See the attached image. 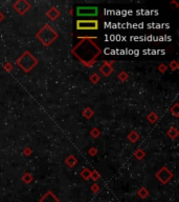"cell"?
Segmentation results:
<instances>
[{"mask_svg":"<svg viewBox=\"0 0 179 202\" xmlns=\"http://www.w3.org/2000/svg\"><path fill=\"white\" fill-rule=\"evenodd\" d=\"M73 53L83 62L89 63L91 60H93V58H95L100 54V48L91 41L85 40L74 48Z\"/></svg>","mask_w":179,"mask_h":202,"instance_id":"1","label":"cell"},{"mask_svg":"<svg viewBox=\"0 0 179 202\" xmlns=\"http://www.w3.org/2000/svg\"><path fill=\"white\" fill-rule=\"evenodd\" d=\"M57 37H58V34H57V32L49 24H45L40 30L39 33L37 34V38L44 45L52 44L57 39Z\"/></svg>","mask_w":179,"mask_h":202,"instance_id":"2","label":"cell"},{"mask_svg":"<svg viewBox=\"0 0 179 202\" xmlns=\"http://www.w3.org/2000/svg\"><path fill=\"white\" fill-rule=\"evenodd\" d=\"M38 63L37 59L31 56V53L25 52L20 58L17 60V64L20 65V67L25 72H29L33 70V67Z\"/></svg>","mask_w":179,"mask_h":202,"instance_id":"3","label":"cell"},{"mask_svg":"<svg viewBox=\"0 0 179 202\" xmlns=\"http://www.w3.org/2000/svg\"><path fill=\"white\" fill-rule=\"evenodd\" d=\"M99 14V8L95 6H79L76 15L79 17H95Z\"/></svg>","mask_w":179,"mask_h":202,"instance_id":"4","label":"cell"},{"mask_svg":"<svg viewBox=\"0 0 179 202\" xmlns=\"http://www.w3.org/2000/svg\"><path fill=\"white\" fill-rule=\"evenodd\" d=\"M76 29L78 30H97L99 29V22L97 20H79L76 22Z\"/></svg>","mask_w":179,"mask_h":202,"instance_id":"5","label":"cell"},{"mask_svg":"<svg viewBox=\"0 0 179 202\" xmlns=\"http://www.w3.org/2000/svg\"><path fill=\"white\" fill-rule=\"evenodd\" d=\"M156 177L159 181L161 182L163 184H166L171 180V178L173 177V174L167 169V167H163L158 173L156 174Z\"/></svg>","mask_w":179,"mask_h":202,"instance_id":"6","label":"cell"},{"mask_svg":"<svg viewBox=\"0 0 179 202\" xmlns=\"http://www.w3.org/2000/svg\"><path fill=\"white\" fill-rule=\"evenodd\" d=\"M29 8H31V4L27 1H25V0H19V1H17L16 3L14 4V8L20 15L24 14L26 11L29 10Z\"/></svg>","mask_w":179,"mask_h":202,"instance_id":"7","label":"cell"},{"mask_svg":"<svg viewBox=\"0 0 179 202\" xmlns=\"http://www.w3.org/2000/svg\"><path fill=\"white\" fill-rule=\"evenodd\" d=\"M40 202H59V199L52 192H47L40 199Z\"/></svg>","mask_w":179,"mask_h":202,"instance_id":"8","label":"cell"},{"mask_svg":"<svg viewBox=\"0 0 179 202\" xmlns=\"http://www.w3.org/2000/svg\"><path fill=\"white\" fill-rule=\"evenodd\" d=\"M100 71H101V73L103 74L104 76H106V77H108V76L110 75V74L113 72V69H112L111 67H110L108 63H104L103 65L101 67V69H100Z\"/></svg>","mask_w":179,"mask_h":202,"instance_id":"9","label":"cell"},{"mask_svg":"<svg viewBox=\"0 0 179 202\" xmlns=\"http://www.w3.org/2000/svg\"><path fill=\"white\" fill-rule=\"evenodd\" d=\"M59 15L60 14H59L58 10H57L56 8H52L49 11H48V13H47V16L49 17L52 20H56V19L59 17Z\"/></svg>","mask_w":179,"mask_h":202,"instance_id":"10","label":"cell"},{"mask_svg":"<svg viewBox=\"0 0 179 202\" xmlns=\"http://www.w3.org/2000/svg\"><path fill=\"white\" fill-rule=\"evenodd\" d=\"M66 163H67V164L69 165V166H71V167H72V166H73V165L76 163V159L74 158L73 156H69V157H68V158H67V160H66Z\"/></svg>","mask_w":179,"mask_h":202,"instance_id":"11","label":"cell"},{"mask_svg":"<svg viewBox=\"0 0 179 202\" xmlns=\"http://www.w3.org/2000/svg\"><path fill=\"white\" fill-rule=\"evenodd\" d=\"M128 138H129V139L131 140L132 142H135L136 140L138 139V134H136L135 132H132V133L130 134L129 136H128Z\"/></svg>","mask_w":179,"mask_h":202,"instance_id":"12","label":"cell"},{"mask_svg":"<svg viewBox=\"0 0 179 202\" xmlns=\"http://www.w3.org/2000/svg\"><path fill=\"white\" fill-rule=\"evenodd\" d=\"M138 195H139L142 198H146V197H148L149 195V192L146 190V188H142V190L138 192Z\"/></svg>","mask_w":179,"mask_h":202,"instance_id":"13","label":"cell"},{"mask_svg":"<svg viewBox=\"0 0 179 202\" xmlns=\"http://www.w3.org/2000/svg\"><path fill=\"white\" fill-rule=\"evenodd\" d=\"M82 176L84 177V179H89V177H91V174H90V172L86 169L82 172Z\"/></svg>","mask_w":179,"mask_h":202,"instance_id":"14","label":"cell"},{"mask_svg":"<svg viewBox=\"0 0 179 202\" xmlns=\"http://www.w3.org/2000/svg\"><path fill=\"white\" fill-rule=\"evenodd\" d=\"M92 179H93V180L99 179V174H97V173H93V174H92Z\"/></svg>","mask_w":179,"mask_h":202,"instance_id":"15","label":"cell"}]
</instances>
